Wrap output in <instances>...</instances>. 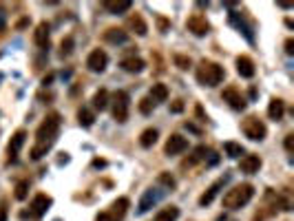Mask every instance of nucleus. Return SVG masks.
Here are the masks:
<instances>
[{
  "mask_svg": "<svg viewBox=\"0 0 294 221\" xmlns=\"http://www.w3.org/2000/svg\"><path fill=\"white\" fill-rule=\"evenodd\" d=\"M58 131H60V113H49L35 131V144L29 153L31 159H40L42 155L49 153V148L58 137Z\"/></svg>",
  "mask_w": 294,
  "mask_h": 221,
  "instance_id": "obj_1",
  "label": "nucleus"
},
{
  "mask_svg": "<svg viewBox=\"0 0 294 221\" xmlns=\"http://www.w3.org/2000/svg\"><path fill=\"white\" fill-rule=\"evenodd\" d=\"M195 76H197V82L201 86H217L224 82L226 71H224V66L212 60H201L197 71H195Z\"/></svg>",
  "mask_w": 294,
  "mask_h": 221,
  "instance_id": "obj_2",
  "label": "nucleus"
},
{
  "mask_svg": "<svg viewBox=\"0 0 294 221\" xmlns=\"http://www.w3.org/2000/svg\"><path fill=\"white\" fill-rule=\"evenodd\" d=\"M252 197H254V186H252V184H239V186H232L224 195V208H228V210L244 208L245 204H250Z\"/></svg>",
  "mask_w": 294,
  "mask_h": 221,
  "instance_id": "obj_3",
  "label": "nucleus"
},
{
  "mask_svg": "<svg viewBox=\"0 0 294 221\" xmlns=\"http://www.w3.org/2000/svg\"><path fill=\"white\" fill-rule=\"evenodd\" d=\"M109 106H111V115L115 122L124 124L129 120V110H131V97L126 91H115L113 95L109 97Z\"/></svg>",
  "mask_w": 294,
  "mask_h": 221,
  "instance_id": "obj_4",
  "label": "nucleus"
},
{
  "mask_svg": "<svg viewBox=\"0 0 294 221\" xmlns=\"http://www.w3.org/2000/svg\"><path fill=\"white\" fill-rule=\"evenodd\" d=\"M241 131H244L245 137H250V140H254V142L265 140V135H268V128H265V124L259 120V117H254V115L245 117V120L241 122Z\"/></svg>",
  "mask_w": 294,
  "mask_h": 221,
  "instance_id": "obj_5",
  "label": "nucleus"
},
{
  "mask_svg": "<svg viewBox=\"0 0 294 221\" xmlns=\"http://www.w3.org/2000/svg\"><path fill=\"white\" fill-rule=\"evenodd\" d=\"M186 27H188V31L193 35H197V38H204V35H208L210 33V22L206 20V16H201V14H193L186 20Z\"/></svg>",
  "mask_w": 294,
  "mask_h": 221,
  "instance_id": "obj_6",
  "label": "nucleus"
},
{
  "mask_svg": "<svg viewBox=\"0 0 294 221\" xmlns=\"http://www.w3.org/2000/svg\"><path fill=\"white\" fill-rule=\"evenodd\" d=\"M186 148H188V140H186L184 135H180V133H173V135L166 140L164 153H166L168 157H173V155H181Z\"/></svg>",
  "mask_w": 294,
  "mask_h": 221,
  "instance_id": "obj_7",
  "label": "nucleus"
},
{
  "mask_svg": "<svg viewBox=\"0 0 294 221\" xmlns=\"http://www.w3.org/2000/svg\"><path fill=\"white\" fill-rule=\"evenodd\" d=\"M106 64H109V55L102 49H93L89 53V58H86V66H89V71H93V73H102V71L106 69Z\"/></svg>",
  "mask_w": 294,
  "mask_h": 221,
  "instance_id": "obj_8",
  "label": "nucleus"
},
{
  "mask_svg": "<svg viewBox=\"0 0 294 221\" xmlns=\"http://www.w3.org/2000/svg\"><path fill=\"white\" fill-rule=\"evenodd\" d=\"M25 142H27V133L25 131H16L14 135H11L9 144H7V159H9V161L18 159V155H20Z\"/></svg>",
  "mask_w": 294,
  "mask_h": 221,
  "instance_id": "obj_9",
  "label": "nucleus"
},
{
  "mask_svg": "<svg viewBox=\"0 0 294 221\" xmlns=\"http://www.w3.org/2000/svg\"><path fill=\"white\" fill-rule=\"evenodd\" d=\"M51 204H53V201H51V197H47V195H35L33 197V201H31V217H33V219H40V217H45L47 215V210H49L51 208Z\"/></svg>",
  "mask_w": 294,
  "mask_h": 221,
  "instance_id": "obj_10",
  "label": "nucleus"
},
{
  "mask_svg": "<svg viewBox=\"0 0 294 221\" xmlns=\"http://www.w3.org/2000/svg\"><path fill=\"white\" fill-rule=\"evenodd\" d=\"M221 97H224V102H228L234 110H244L245 109V97L241 95L234 86H226L224 93H221Z\"/></svg>",
  "mask_w": 294,
  "mask_h": 221,
  "instance_id": "obj_11",
  "label": "nucleus"
},
{
  "mask_svg": "<svg viewBox=\"0 0 294 221\" xmlns=\"http://www.w3.org/2000/svg\"><path fill=\"white\" fill-rule=\"evenodd\" d=\"M160 197H162V192H160V188H148V190L142 195V199H140V206H137V212L140 215H144L148 208H153L157 201H160Z\"/></svg>",
  "mask_w": 294,
  "mask_h": 221,
  "instance_id": "obj_12",
  "label": "nucleus"
},
{
  "mask_svg": "<svg viewBox=\"0 0 294 221\" xmlns=\"http://www.w3.org/2000/svg\"><path fill=\"white\" fill-rule=\"evenodd\" d=\"M261 164L263 161H261L259 155H244L239 159V171L245 173V175H254V173H259Z\"/></svg>",
  "mask_w": 294,
  "mask_h": 221,
  "instance_id": "obj_13",
  "label": "nucleus"
},
{
  "mask_svg": "<svg viewBox=\"0 0 294 221\" xmlns=\"http://www.w3.org/2000/svg\"><path fill=\"white\" fill-rule=\"evenodd\" d=\"M49 29H51V27L47 25V22H40V25L35 27V31H33V42L40 47V49H49V42H51Z\"/></svg>",
  "mask_w": 294,
  "mask_h": 221,
  "instance_id": "obj_14",
  "label": "nucleus"
},
{
  "mask_svg": "<svg viewBox=\"0 0 294 221\" xmlns=\"http://www.w3.org/2000/svg\"><path fill=\"white\" fill-rule=\"evenodd\" d=\"M102 7L113 16H122V14H126V11H131L133 2H131V0H106V2H102Z\"/></svg>",
  "mask_w": 294,
  "mask_h": 221,
  "instance_id": "obj_15",
  "label": "nucleus"
},
{
  "mask_svg": "<svg viewBox=\"0 0 294 221\" xmlns=\"http://www.w3.org/2000/svg\"><path fill=\"white\" fill-rule=\"evenodd\" d=\"M102 38H104V42H109V45H124V42H129V33H126L124 29H117V27L106 29L104 33H102Z\"/></svg>",
  "mask_w": 294,
  "mask_h": 221,
  "instance_id": "obj_16",
  "label": "nucleus"
},
{
  "mask_svg": "<svg viewBox=\"0 0 294 221\" xmlns=\"http://www.w3.org/2000/svg\"><path fill=\"white\" fill-rule=\"evenodd\" d=\"M237 73H239L241 78H245V80L254 78L257 69H254V62L250 60L248 55H239V58H237Z\"/></svg>",
  "mask_w": 294,
  "mask_h": 221,
  "instance_id": "obj_17",
  "label": "nucleus"
},
{
  "mask_svg": "<svg viewBox=\"0 0 294 221\" xmlns=\"http://www.w3.org/2000/svg\"><path fill=\"white\" fill-rule=\"evenodd\" d=\"M208 155H210L208 146H204V144H201V146H197V148H195V151H193V155H190L188 159H184V161H181V168H193L195 164H199V161H204Z\"/></svg>",
  "mask_w": 294,
  "mask_h": 221,
  "instance_id": "obj_18",
  "label": "nucleus"
},
{
  "mask_svg": "<svg viewBox=\"0 0 294 221\" xmlns=\"http://www.w3.org/2000/svg\"><path fill=\"white\" fill-rule=\"evenodd\" d=\"M120 66L126 71V73H142L146 66V62L142 60V58H137V55H129V58H124V60L120 62Z\"/></svg>",
  "mask_w": 294,
  "mask_h": 221,
  "instance_id": "obj_19",
  "label": "nucleus"
},
{
  "mask_svg": "<svg viewBox=\"0 0 294 221\" xmlns=\"http://www.w3.org/2000/svg\"><path fill=\"white\" fill-rule=\"evenodd\" d=\"M283 115H285L283 100L272 97V100H270V106H268V117H270V120H274V122H279V120H283Z\"/></svg>",
  "mask_w": 294,
  "mask_h": 221,
  "instance_id": "obj_20",
  "label": "nucleus"
},
{
  "mask_svg": "<svg viewBox=\"0 0 294 221\" xmlns=\"http://www.w3.org/2000/svg\"><path fill=\"white\" fill-rule=\"evenodd\" d=\"M224 181H226V177H224V179H217V181H214L212 186H210L208 190H206L204 195L199 197V206H210V204H212V199H214V197H217V192H219V188L224 186Z\"/></svg>",
  "mask_w": 294,
  "mask_h": 221,
  "instance_id": "obj_21",
  "label": "nucleus"
},
{
  "mask_svg": "<svg viewBox=\"0 0 294 221\" xmlns=\"http://www.w3.org/2000/svg\"><path fill=\"white\" fill-rule=\"evenodd\" d=\"M129 206H131L129 197H120V199H115V201H113V206H111L109 212L115 217V219H120V221H122V217L126 215V210H129Z\"/></svg>",
  "mask_w": 294,
  "mask_h": 221,
  "instance_id": "obj_22",
  "label": "nucleus"
},
{
  "mask_svg": "<svg viewBox=\"0 0 294 221\" xmlns=\"http://www.w3.org/2000/svg\"><path fill=\"white\" fill-rule=\"evenodd\" d=\"M129 29L133 31V33H137V35L148 33V25L144 22V18H142L140 14H135V16H131V18H129Z\"/></svg>",
  "mask_w": 294,
  "mask_h": 221,
  "instance_id": "obj_23",
  "label": "nucleus"
},
{
  "mask_svg": "<svg viewBox=\"0 0 294 221\" xmlns=\"http://www.w3.org/2000/svg\"><path fill=\"white\" fill-rule=\"evenodd\" d=\"M148 97L155 102V104H157V102H166L168 100V86L166 84H153L150 86Z\"/></svg>",
  "mask_w": 294,
  "mask_h": 221,
  "instance_id": "obj_24",
  "label": "nucleus"
},
{
  "mask_svg": "<svg viewBox=\"0 0 294 221\" xmlns=\"http://www.w3.org/2000/svg\"><path fill=\"white\" fill-rule=\"evenodd\" d=\"M177 217H180V208H177V206H166V208H162V210L155 215V221H177Z\"/></svg>",
  "mask_w": 294,
  "mask_h": 221,
  "instance_id": "obj_25",
  "label": "nucleus"
},
{
  "mask_svg": "<svg viewBox=\"0 0 294 221\" xmlns=\"http://www.w3.org/2000/svg\"><path fill=\"white\" fill-rule=\"evenodd\" d=\"M157 135H160L157 128H146V131L140 135V146L142 148H150V146L157 142Z\"/></svg>",
  "mask_w": 294,
  "mask_h": 221,
  "instance_id": "obj_26",
  "label": "nucleus"
},
{
  "mask_svg": "<svg viewBox=\"0 0 294 221\" xmlns=\"http://www.w3.org/2000/svg\"><path fill=\"white\" fill-rule=\"evenodd\" d=\"M109 91L106 89H100L98 93L93 95V109H98V110H104L106 106H109Z\"/></svg>",
  "mask_w": 294,
  "mask_h": 221,
  "instance_id": "obj_27",
  "label": "nucleus"
},
{
  "mask_svg": "<svg viewBox=\"0 0 294 221\" xmlns=\"http://www.w3.org/2000/svg\"><path fill=\"white\" fill-rule=\"evenodd\" d=\"M78 122H80V126H84V128L93 126V122H95L93 110H89V109H84V106H82V109L78 110Z\"/></svg>",
  "mask_w": 294,
  "mask_h": 221,
  "instance_id": "obj_28",
  "label": "nucleus"
},
{
  "mask_svg": "<svg viewBox=\"0 0 294 221\" xmlns=\"http://www.w3.org/2000/svg\"><path fill=\"white\" fill-rule=\"evenodd\" d=\"M224 151H226V155L232 157V159H237V157H241V155L245 153L244 146L237 144V142H226V144H224Z\"/></svg>",
  "mask_w": 294,
  "mask_h": 221,
  "instance_id": "obj_29",
  "label": "nucleus"
},
{
  "mask_svg": "<svg viewBox=\"0 0 294 221\" xmlns=\"http://www.w3.org/2000/svg\"><path fill=\"white\" fill-rule=\"evenodd\" d=\"M27 195H29V181H27V179H20L18 184H16V188H14V197H16L18 201H25Z\"/></svg>",
  "mask_w": 294,
  "mask_h": 221,
  "instance_id": "obj_30",
  "label": "nucleus"
},
{
  "mask_svg": "<svg viewBox=\"0 0 294 221\" xmlns=\"http://www.w3.org/2000/svg\"><path fill=\"white\" fill-rule=\"evenodd\" d=\"M153 109H155V102L150 100L148 95L142 97V100H140V113H142V115H150V113H153Z\"/></svg>",
  "mask_w": 294,
  "mask_h": 221,
  "instance_id": "obj_31",
  "label": "nucleus"
},
{
  "mask_svg": "<svg viewBox=\"0 0 294 221\" xmlns=\"http://www.w3.org/2000/svg\"><path fill=\"white\" fill-rule=\"evenodd\" d=\"M173 60H175V64L180 66L181 71H186V69H190V66H193V62H190V58H186V55H175Z\"/></svg>",
  "mask_w": 294,
  "mask_h": 221,
  "instance_id": "obj_32",
  "label": "nucleus"
},
{
  "mask_svg": "<svg viewBox=\"0 0 294 221\" xmlns=\"http://www.w3.org/2000/svg\"><path fill=\"white\" fill-rule=\"evenodd\" d=\"M71 51H73V38H66V40H62V45H60V55L65 58V55H69Z\"/></svg>",
  "mask_w": 294,
  "mask_h": 221,
  "instance_id": "obj_33",
  "label": "nucleus"
},
{
  "mask_svg": "<svg viewBox=\"0 0 294 221\" xmlns=\"http://www.w3.org/2000/svg\"><path fill=\"white\" fill-rule=\"evenodd\" d=\"M157 181H160V184H164V186L168 188V190H170V188H175V179L168 175V173H162L160 179H157Z\"/></svg>",
  "mask_w": 294,
  "mask_h": 221,
  "instance_id": "obj_34",
  "label": "nucleus"
},
{
  "mask_svg": "<svg viewBox=\"0 0 294 221\" xmlns=\"http://www.w3.org/2000/svg\"><path fill=\"white\" fill-rule=\"evenodd\" d=\"M7 29V9L0 5V33Z\"/></svg>",
  "mask_w": 294,
  "mask_h": 221,
  "instance_id": "obj_35",
  "label": "nucleus"
},
{
  "mask_svg": "<svg viewBox=\"0 0 294 221\" xmlns=\"http://www.w3.org/2000/svg\"><path fill=\"white\" fill-rule=\"evenodd\" d=\"M9 208H7V199H0V221H7Z\"/></svg>",
  "mask_w": 294,
  "mask_h": 221,
  "instance_id": "obj_36",
  "label": "nucleus"
},
{
  "mask_svg": "<svg viewBox=\"0 0 294 221\" xmlns=\"http://www.w3.org/2000/svg\"><path fill=\"white\" fill-rule=\"evenodd\" d=\"M95 221H120V219H115V217L106 210V212H100V215L95 217Z\"/></svg>",
  "mask_w": 294,
  "mask_h": 221,
  "instance_id": "obj_37",
  "label": "nucleus"
},
{
  "mask_svg": "<svg viewBox=\"0 0 294 221\" xmlns=\"http://www.w3.org/2000/svg\"><path fill=\"white\" fill-rule=\"evenodd\" d=\"M285 151H288V153H292V151H294V133L285 135Z\"/></svg>",
  "mask_w": 294,
  "mask_h": 221,
  "instance_id": "obj_38",
  "label": "nucleus"
},
{
  "mask_svg": "<svg viewBox=\"0 0 294 221\" xmlns=\"http://www.w3.org/2000/svg\"><path fill=\"white\" fill-rule=\"evenodd\" d=\"M184 110V102L181 100H175L173 104H170V113H181Z\"/></svg>",
  "mask_w": 294,
  "mask_h": 221,
  "instance_id": "obj_39",
  "label": "nucleus"
},
{
  "mask_svg": "<svg viewBox=\"0 0 294 221\" xmlns=\"http://www.w3.org/2000/svg\"><path fill=\"white\" fill-rule=\"evenodd\" d=\"M285 53H288V55L294 53V40H292V38H288V40H285Z\"/></svg>",
  "mask_w": 294,
  "mask_h": 221,
  "instance_id": "obj_40",
  "label": "nucleus"
},
{
  "mask_svg": "<svg viewBox=\"0 0 294 221\" xmlns=\"http://www.w3.org/2000/svg\"><path fill=\"white\" fill-rule=\"evenodd\" d=\"M157 22H160V29H162V31L168 29V20H164V18H157Z\"/></svg>",
  "mask_w": 294,
  "mask_h": 221,
  "instance_id": "obj_41",
  "label": "nucleus"
},
{
  "mask_svg": "<svg viewBox=\"0 0 294 221\" xmlns=\"http://www.w3.org/2000/svg\"><path fill=\"white\" fill-rule=\"evenodd\" d=\"M279 7H283V9H290V7H292V2H279Z\"/></svg>",
  "mask_w": 294,
  "mask_h": 221,
  "instance_id": "obj_42",
  "label": "nucleus"
}]
</instances>
